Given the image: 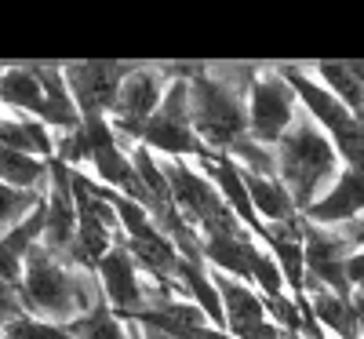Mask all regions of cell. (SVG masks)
<instances>
[{
  "label": "cell",
  "mask_w": 364,
  "mask_h": 339,
  "mask_svg": "<svg viewBox=\"0 0 364 339\" xmlns=\"http://www.w3.org/2000/svg\"><path fill=\"white\" fill-rule=\"evenodd\" d=\"M252 66H193L190 88V120L193 132L211 153H230L237 139L248 135V84Z\"/></svg>",
  "instance_id": "1"
},
{
  "label": "cell",
  "mask_w": 364,
  "mask_h": 339,
  "mask_svg": "<svg viewBox=\"0 0 364 339\" xmlns=\"http://www.w3.org/2000/svg\"><path fill=\"white\" fill-rule=\"evenodd\" d=\"M18 299H22L26 318H41V321H51V325H70L77 314L102 303V288H99L95 273L77 270L66 259L51 256L48 249L37 244L22 263Z\"/></svg>",
  "instance_id": "2"
},
{
  "label": "cell",
  "mask_w": 364,
  "mask_h": 339,
  "mask_svg": "<svg viewBox=\"0 0 364 339\" xmlns=\"http://www.w3.org/2000/svg\"><path fill=\"white\" fill-rule=\"evenodd\" d=\"M273 161H277L281 187L288 190V197L299 208V215L306 212L343 172L336 142H331L306 113H299L295 125L277 139V146H273Z\"/></svg>",
  "instance_id": "3"
},
{
  "label": "cell",
  "mask_w": 364,
  "mask_h": 339,
  "mask_svg": "<svg viewBox=\"0 0 364 339\" xmlns=\"http://www.w3.org/2000/svg\"><path fill=\"white\" fill-rule=\"evenodd\" d=\"M139 146H146L154 157H182V161H190V157H204V142L197 139L193 132V120H190V88L186 80H178L171 77L168 91H164V99L157 106V113L146 120V128L139 135Z\"/></svg>",
  "instance_id": "4"
},
{
  "label": "cell",
  "mask_w": 364,
  "mask_h": 339,
  "mask_svg": "<svg viewBox=\"0 0 364 339\" xmlns=\"http://www.w3.org/2000/svg\"><path fill=\"white\" fill-rule=\"evenodd\" d=\"M302 113L291 84L277 66H259L248 84V135L262 146H277V139L295 125Z\"/></svg>",
  "instance_id": "5"
},
{
  "label": "cell",
  "mask_w": 364,
  "mask_h": 339,
  "mask_svg": "<svg viewBox=\"0 0 364 339\" xmlns=\"http://www.w3.org/2000/svg\"><path fill=\"white\" fill-rule=\"evenodd\" d=\"M168 84H171V73L164 66H132L124 73V80L117 88V103L109 110V125L120 142L128 139L132 146H139V135L146 128V120L157 113Z\"/></svg>",
  "instance_id": "6"
},
{
  "label": "cell",
  "mask_w": 364,
  "mask_h": 339,
  "mask_svg": "<svg viewBox=\"0 0 364 339\" xmlns=\"http://www.w3.org/2000/svg\"><path fill=\"white\" fill-rule=\"evenodd\" d=\"M350 244L339 237L336 226H314L302 219V263H306V285L328 288L336 296H353L346 281V259H350Z\"/></svg>",
  "instance_id": "7"
},
{
  "label": "cell",
  "mask_w": 364,
  "mask_h": 339,
  "mask_svg": "<svg viewBox=\"0 0 364 339\" xmlns=\"http://www.w3.org/2000/svg\"><path fill=\"white\" fill-rule=\"evenodd\" d=\"M95 277H99V288H102L106 306L120 321L139 318L146 311V277L139 273L135 259L128 256V249L120 241L102 256V263L95 266Z\"/></svg>",
  "instance_id": "8"
},
{
  "label": "cell",
  "mask_w": 364,
  "mask_h": 339,
  "mask_svg": "<svg viewBox=\"0 0 364 339\" xmlns=\"http://www.w3.org/2000/svg\"><path fill=\"white\" fill-rule=\"evenodd\" d=\"M132 66H120V63H77V66H66L63 77H66V88L80 110V117H91V113H102L109 117L113 103H117V88L124 80Z\"/></svg>",
  "instance_id": "9"
},
{
  "label": "cell",
  "mask_w": 364,
  "mask_h": 339,
  "mask_svg": "<svg viewBox=\"0 0 364 339\" xmlns=\"http://www.w3.org/2000/svg\"><path fill=\"white\" fill-rule=\"evenodd\" d=\"M302 219L314 226H346L353 219H364V172L343 168L339 179L302 212Z\"/></svg>",
  "instance_id": "10"
},
{
  "label": "cell",
  "mask_w": 364,
  "mask_h": 339,
  "mask_svg": "<svg viewBox=\"0 0 364 339\" xmlns=\"http://www.w3.org/2000/svg\"><path fill=\"white\" fill-rule=\"evenodd\" d=\"M211 281H215V288H219L223 314H226V332L230 335H240V332H248V328L266 321L262 296L248 281H237V277L219 273V270H211Z\"/></svg>",
  "instance_id": "11"
},
{
  "label": "cell",
  "mask_w": 364,
  "mask_h": 339,
  "mask_svg": "<svg viewBox=\"0 0 364 339\" xmlns=\"http://www.w3.org/2000/svg\"><path fill=\"white\" fill-rule=\"evenodd\" d=\"M37 73L41 80V91H44V117H41V125H48L51 135H66V132H77L84 125V117L70 95V88H66V77L58 66H29Z\"/></svg>",
  "instance_id": "12"
},
{
  "label": "cell",
  "mask_w": 364,
  "mask_h": 339,
  "mask_svg": "<svg viewBox=\"0 0 364 339\" xmlns=\"http://www.w3.org/2000/svg\"><path fill=\"white\" fill-rule=\"evenodd\" d=\"M240 175H245L252 212L259 215L262 226H281V223H295L299 219V208L291 204V197L281 187L277 175H248V172H240Z\"/></svg>",
  "instance_id": "13"
},
{
  "label": "cell",
  "mask_w": 364,
  "mask_h": 339,
  "mask_svg": "<svg viewBox=\"0 0 364 339\" xmlns=\"http://www.w3.org/2000/svg\"><path fill=\"white\" fill-rule=\"evenodd\" d=\"M0 146L41 161H55V135L37 117H0Z\"/></svg>",
  "instance_id": "14"
},
{
  "label": "cell",
  "mask_w": 364,
  "mask_h": 339,
  "mask_svg": "<svg viewBox=\"0 0 364 339\" xmlns=\"http://www.w3.org/2000/svg\"><path fill=\"white\" fill-rule=\"evenodd\" d=\"M0 106L15 110L18 117H44V91H41V80L29 66H18V70H4L0 73Z\"/></svg>",
  "instance_id": "15"
},
{
  "label": "cell",
  "mask_w": 364,
  "mask_h": 339,
  "mask_svg": "<svg viewBox=\"0 0 364 339\" xmlns=\"http://www.w3.org/2000/svg\"><path fill=\"white\" fill-rule=\"evenodd\" d=\"M310 73H314L357 120H364V84H360V77L353 73L350 63H314Z\"/></svg>",
  "instance_id": "16"
},
{
  "label": "cell",
  "mask_w": 364,
  "mask_h": 339,
  "mask_svg": "<svg viewBox=\"0 0 364 339\" xmlns=\"http://www.w3.org/2000/svg\"><path fill=\"white\" fill-rule=\"evenodd\" d=\"M0 182L29 194H48V161L0 146Z\"/></svg>",
  "instance_id": "17"
},
{
  "label": "cell",
  "mask_w": 364,
  "mask_h": 339,
  "mask_svg": "<svg viewBox=\"0 0 364 339\" xmlns=\"http://www.w3.org/2000/svg\"><path fill=\"white\" fill-rule=\"evenodd\" d=\"M66 332H70L73 339H128V325L109 311L106 299L95 303L91 311L77 314V318L66 325Z\"/></svg>",
  "instance_id": "18"
},
{
  "label": "cell",
  "mask_w": 364,
  "mask_h": 339,
  "mask_svg": "<svg viewBox=\"0 0 364 339\" xmlns=\"http://www.w3.org/2000/svg\"><path fill=\"white\" fill-rule=\"evenodd\" d=\"M41 204H44V194L15 190V187H8V182H0V237H4L8 230H15L18 223H26Z\"/></svg>",
  "instance_id": "19"
},
{
  "label": "cell",
  "mask_w": 364,
  "mask_h": 339,
  "mask_svg": "<svg viewBox=\"0 0 364 339\" xmlns=\"http://www.w3.org/2000/svg\"><path fill=\"white\" fill-rule=\"evenodd\" d=\"M226 157H230L240 172H248V175H277V161H273V146H262V142H255L252 135L237 139V142L230 146Z\"/></svg>",
  "instance_id": "20"
},
{
  "label": "cell",
  "mask_w": 364,
  "mask_h": 339,
  "mask_svg": "<svg viewBox=\"0 0 364 339\" xmlns=\"http://www.w3.org/2000/svg\"><path fill=\"white\" fill-rule=\"evenodd\" d=\"M4 339H73L66 325H51L41 318H18L4 328Z\"/></svg>",
  "instance_id": "21"
},
{
  "label": "cell",
  "mask_w": 364,
  "mask_h": 339,
  "mask_svg": "<svg viewBox=\"0 0 364 339\" xmlns=\"http://www.w3.org/2000/svg\"><path fill=\"white\" fill-rule=\"evenodd\" d=\"M26 318L22 311V299H18V288L8 285V281H0V328H8L11 321Z\"/></svg>",
  "instance_id": "22"
},
{
  "label": "cell",
  "mask_w": 364,
  "mask_h": 339,
  "mask_svg": "<svg viewBox=\"0 0 364 339\" xmlns=\"http://www.w3.org/2000/svg\"><path fill=\"white\" fill-rule=\"evenodd\" d=\"M346 281H350V292L364 288V249L350 252V259H346Z\"/></svg>",
  "instance_id": "23"
},
{
  "label": "cell",
  "mask_w": 364,
  "mask_h": 339,
  "mask_svg": "<svg viewBox=\"0 0 364 339\" xmlns=\"http://www.w3.org/2000/svg\"><path fill=\"white\" fill-rule=\"evenodd\" d=\"M350 303H353V314H357V332H360V339H364V288H357V292L350 296Z\"/></svg>",
  "instance_id": "24"
},
{
  "label": "cell",
  "mask_w": 364,
  "mask_h": 339,
  "mask_svg": "<svg viewBox=\"0 0 364 339\" xmlns=\"http://www.w3.org/2000/svg\"><path fill=\"white\" fill-rule=\"evenodd\" d=\"M139 332H142V339H171V335H164V332H154V328H142V325H139Z\"/></svg>",
  "instance_id": "25"
},
{
  "label": "cell",
  "mask_w": 364,
  "mask_h": 339,
  "mask_svg": "<svg viewBox=\"0 0 364 339\" xmlns=\"http://www.w3.org/2000/svg\"><path fill=\"white\" fill-rule=\"evenodd\" d=\"M0 339H4V328H0Z\"/></svg>",
  "instance_id": "26"
},
{
  "label": "cell",
  "mask_w": 364,
  "mask_h": 339,
  "mask_svg": "<svg viewBox=\"0 0 364 339\" xmlns=\"http://www.w3.org/2000/svg\"><path fill=\"white\" fill-rule=\"evenodd\" d=\"M0 73H4V70H0Z\"/></svg>",
  "instance_id": "27"
}]
</instances>
